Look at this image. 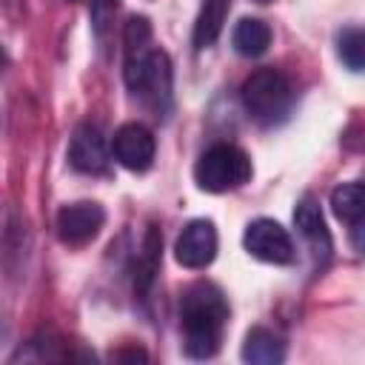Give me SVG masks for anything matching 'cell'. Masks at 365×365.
I'll list each match as a JSON object with an SVG mask.
<instances>
[{
    "label": "cell",
    "instance_id": "obj_10",
    "mask_svg": "<svg viewBox=\"0 0 365 365\" xmlns=\"http://www.w3.org/2000/svg\"><path fill=\"white\" fill-rule=\"evenodd\" d=\"M294 225H297L299 237L314 248V254H322V257L331 254V234L325 228L319 202L314 197H302L299 200V205L294 208Z\"/></svg>",
    "mask_w": 365,
    "mask_h": 365
},
{
    "label": "cell",
    "instance_id": "obj_5",
    "mask_svg": "<svg viewBox=\"0 0 365 365\" xmlns=\"http://www.w3.org/2000/svg\"><path fill=\"white\" fill-rule=\"evenodd\" d=\"M242 245L245 251L259 259V262H271V265H288L294 259V242H291V234L277 222V220H268V217H259L254 220L245 234H242Z\"/></svg>",
    "mask_w": 365,
    "mask_h": 365
},
{
    "label": "cell",
    "instance_id": "obj_14",
    "mask_svg": "<svg viewBox=\"0 0 365 365\" xmlns=\"http://www.w3.org/2000/svg\"><path fill=\"white\" fill-rule=\"evenodd\" d=\"M331 208L334 214L348 225H362V185L359 182H342L331 191Z\"/></svg>",
    "mask_w": 365,
    "mask_h": 365
},
{
    "label": "cell",
    "instance_id": "obj_1",
    "mask_svg": "<svg viewBox=\"0 0 365 365\" xmlns=\"http://www.w3.org/2000/svg\"><path fill=\"white\" fill-rule=\"evenodd\" d=\"M125 48V86L151 108L168 111L171 106V63L168 54L151 48V26L145 17H131L123 31Z\"/></svg>",
    "mask_w": 365,
    "mask_h": 365
},
{
    "label": "cell",
    "instance_id": "obj_8",
    "mask_svg": "<svg viewBox=\"0 0 365 365\" xmlns=\"http://www.w3.org/2000/svg\"><path fill=\"white\" fill-rule=\"evenodd\" d=\"M106 222V211L97 202H71L63 205L57 214V234L66 245H86L91 242Z\"/></svg>",
    "mask_w": 365,
    "mask_h": 365
},
{
    "label": "cell",
    "instance_id": "obj_9",
    "mask_svg": "<svg viewBox=\"0 0 365 365\" xmlns=\"http://www.w3.org/2000/svg\"><path fill=\"white\" fill-rule=\"evenodd\" d=\"M68 163L83 174H103L108 168V145L94 123H83L74 128L68 143Z\"/></svg>",
    "mask_w": 365,
    "mask_h": 365
},
{
    "label": "cell",
    "instance_id": "obj_18",
    "mask_svg": "<svg viewBox=\"0 0 365 365\" xmlns=\"http://www.w3.org/2000/svg\"><path fill=\"white\" fill-rule=\"evenodd\" d=\"M257 3H271V0H257Z\"/></svg>",
    "mask_w": 365,
    "mask_h": 365
},
{
    "label": "cell",
    "instance_id": "obj_15",
    "mask_svg": "<svg viewBox=\"0 0 365 365\" xmlns=\"http://www.w3.org/2000/svg\"><path fill=\"white\" fill-rule=\"evenodd\" d=\"M339 57L351 71H362L365 66V34L362 29H345L339 34Z\"/></svg>",
    "mask_w": 365,
    "mask_h": 365
},
{
    "label": "cell",
    "instance_id": "obj_12",
    "mask_svg": "<svg viewBox=\"0 0 365 365\" xmlns=\"http://www.w3.org/2000/svg\"><path fill=\"white\" fill-rule=\"evenodd\" d=\"M231 43L242 57H259L271 46V26L259 17H242L231 31Z\"/></svg>",
    "mask_w": 365,
    "mask_h": 365
},
{
    "label": "cell",
    "instance_id": "obj_6",
    "mask_svg": "<svg viewBox=\"0 0 365 365\" xmlns=\"http://www.w3.org/2000/svg\"><path fill=\"white\" fill-rule=\"evenodd\" d=\"M154 134L143 123H125L111 137V154L128 171H145L154 163Z\"/></svg>",
    "mask_w": 365,
    "mask_h": 365
},
{
    "label": "cell",
    "instance_id": "obj_16",
    "mask_svg": "<svg viewBox=\"0 0 365 365\" xmlns=\"http://www.w3.org/2000/svg\"><path fill=\"white\" fill-rule=\"evenodd\" d=\"M114 11H117V0H91V14H94V29H97V34L106 31V26H108V20L114 17Z\"/></svg>",
    "mask_w": 365,
    "mask_h": 365
},
{
    "label": "cell",
    "instance_id": "obj_4",
    "mask_svg": "<svg viewBox=\"0 0 365 365\" xmlns=\"http://www.w3.org/2000/svg\"><path fill=\"white\" fill-rule=\"evenodd\" d=\"M194 180L202 191L225 194L251 180V160L240 145L231 143H214L205 148L194 165Z\"/></svg>",
    "mask_w": 365,
    "mask_h": 365
},
{
    "label": "cell",
    "instance_id": "obj_2",
    "mask_svg": "<svg viewBox=\"0 0 365 365\" xmlns=\"http://www.w3.org/2000/svg\"><path fill=\"white\" fill-rule=\"evenodd\" d=\"M228 322V302L214 282H194L180 299V325L185 351L194 359H208L220 351Z\"/></svg>",
    "mask_w": 365,
    "mask_h": 365
},
{
    "label": "cell",
    "instance_id": "obj_11",
    "mask_svg": "<svg viewBox=\"0 0 365 365\" xmlns=\"http://www.w3.org/2000/svg\"><path fill=\"white\" fill-rule=\"evenodd\" d=\"M242 359L251 365H277L285 359V342L268 328H251L242 342Z\"/></svg>",
    "mask_w": 365,
    "mask_h": 365
},
{
    "label": "cell",
    "instance_id": "obj_17",
    "mask_svg": "<svg viewBox=\"0 0 365 365\" xmlns=\"http://www.w3.org/2000/svg\"><path fill=\"white\" fill-rule=\"evenodd\" d=\"M3 63H6V57H3V48H0V68H3Z\"/></svg>",
    "mask_w": 365,
    "mask_h": 365
},
{
    "label": "cell",
    "instance_id": "obj_13",
    "mask_svg": "<svg viewBox=\"0 0 365 365\" xmlns=\"http://www.w3.org/2000/svg\"><path fill=\"white\" fill-rule=\"evenodd\" d=\"M225 11H228V0H202V9L194 23V46L197 48H208L220 37Z\"/></svg>",
    "mask_w": 365,
    "mask_h": 365
},
{
    "label": "cell",
    "instance_id": "obj_7",
    "mask_svg": "<svg viewBox=\"0 0 365 365\" xmlns=\"http://www.w3.org/2000/svg\"><path fill=\"white\" fill-rule=\"evenodd\" d=\"M174 257L182 268H205L217 257V228L211 220H194L182 228L174 242Z\"/></svg>",
    "mask_w": 365,
    "mask_h": 365
},
{
    "label": "cell",
    "instance_id": "obj_3",
    "mask_svg": "<svg viewBox=\"0 0 365 365\" xmlns=\"http://www.w3.org/2000/svg\"><path fill=\"white\" fill-rule=\"evenodd\" d=\"M242 106L245 111L262 123V125H274V123H282L294 106V88H291V80L279 71V68H257L245 77L242 83Z\"/></svg>",
    "mask_w": 365,
    "mask_h": 365
}]
</instances>
